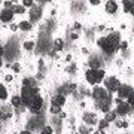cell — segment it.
<instances>
[{"mask_svg":"<svg viewBox=\"0 0 134 134\" xmlns=\"http://www.w3.org/2000/svg\"><path fill=\"white\" fill-rule=\"evenodd\" d=\"M86 82L91 85H97L104 79V70L103 69H88L85 72Z\"/></svg>","mask_w":134,"mask_h":134,"instance_id":"1","label":"cell"},{"mask_svg":"<svg viewBox=\"0 0 134 134\" xmlns=\"http://www.w3.org/2000/svg\"><path fill=\"white\" fill-rule=\"evenodd\" d=\"M21 98H23V103L25 106L29 104L30 101L33 100L36 96H39V90L37 86H29V85H24L23 86V90H21Z\"/></svg>","mask_w":134,"mask_h":134,"instance_id":"2","label":"cell"},{"mask_svg":"<svg viewBox=\"0 0 134 134\" xmlns=\"http://www.w3.org/2000/svg\"><path fill=\"white\" fill-rule=\"evenodd\" d=\"M97 45H98V48H100L103 52H106V54H113L116 51V49L113 48V45L110 43V40H109L107 36L98 39V40H97Z\"/></svg>","mask_w":134,"mask_h":134,"instance_id":"3","label":"cell"},{"mask_svg":"<svg viewBox=\"0 0 134 134\" xmlns=\"http://www.w3.org/2000/svg\"><path fill=\"white\" fill-rule=\"evenodd\" d=\"M27 107H29V110L31 112V113H39V112L42 110V107H43L42 97H40V96H36L33 100H31L29 104H27Z\"/></svg>","mask_w":134,"mask_h":134,"instance_id":"4","label":"cell"},{"mask_svg":"<svg viewBox=\"0 0 134 134\" xmlns=\"http://www.w3.org/2000/svg\"><path fill=\"white\" fill-rule=\"evenodd\" d=\"M104 85H106V90H109L110 92H118V90H119V86L122 85V83H121L115 76H110L104 81Z\"/></svg>","mask_w":134,"mask_h":134,"instance_id":"5","label":"cell"},{"mask_svg":"<svg viewBox=\"0 0 134 134\" xmlns=\"http://www.w3.org/2000/svg\"><path fill=\"white\" fill-rule=\"evenodd\" d=\"M110 104H112V98H110V97L97 100V107H98L101 112H104V113H107V112L110 110Z\"/></svg>","mask_w":134,"mask_h":134,"instance_id":"6","label":"cell"},{"mask_svg":"<svg viewBox=\"0 0 134 134\" xmlns=\"http://www.w3.org/2000/svg\"><path fill=\"white\" fill-rule=\"evenodd\" d=\"M30 21L31 23H36V21H39L40 19V16H42V8L40 6H31L30 8Z\"/></svg>","mask_w":134,"mask_h":134,"instance_id":"7","label":"cell"},{"mask_svg":"<svg viewBox=\"0 0 134 134\" xmlns=\"http://www.w3.org/2000/svg\"><path fill=\"white\" fill-rule=\"evenodd\" d=\"M14 10L9 9V8H3L2 9V12H0V21L2 23H10L12 21V18H14Z\"/></svg>","mask_w":134,"mask_h":134,"instance_id":"8","label":"cell"},{"mask_svg":"<svg viewBox=\"0 0 134 134\" xmlns=\"http://www.w3.org/2000/svg\"><path fill=\"white\" fill-rule=\"evenodd\" d=\"M92 97H94L96 100H101V98L109 97V94H107V90H106V88H101V86H94V90H92Z\"/></svg>","mask_w":134,"mask_h":134,"instance_id":"9","label":"cell"},{"mask_svg":"<svg viewBox=\"0 0 134 134\" xmlns=\"http://www.w3.org/2000/svg\"><path fill=\"white\" fill-rule=\"evenodd\" d=\"M131 92H133L131 86H128V85H121V86H119V90H118V98H121V100H124V98H128Z\"/></svg>","mask_w":134,"mask_h":134,"instance_id":"10","label":"cell"},{"mask_svg":"<svg viewBox=\"0 0 134 134\" xmlns=\"http://www.w3.org/2000/svg\"><path fill=\"white\" fill-rule=\"evenodd\" d=\"M130 109H131V106H130L128 103L119 101V103H118V106H116V113H118V115H121V116H124V115H127V113L130 112Z\"/></svg>","mask_w":134,"mask_h":134,"instance_id":"11","label":"cell"},{"mask_svg":"<svg viewBox=\"0 0 134 134\" xmlns=\"http://www.w3.org/2000/svg\"><path fill=\"white\" fill-rule=\"evenodd\" d=\"M106 12L110 15H113L118 12V5H116V2L113 0H107V3H106Z\"/></svg>","mask_w":134,"mask_h":134,"instance_id":"12","label":"cell"},{"mask_svg":"<svg viewBox=\"0 0 134 134\" xmlns=\"http://www.w3.org/2000/svg\"><path fill=\"white\" fill-rule=\"evenodd\" d=\"M83 122H86V124H90V125H96L98 121H97V116L94 115V113L86 112L85 115H83Z\"/></svg>","mask_w":134,"mask_h":134,"instance_id":"13","label":"cell"},{"mask_svg":"<svg viewBox=\"0 0 134 134\" xmlns=\"http://www.w3.org/2000/svg\"><path fill=\"white\" fill-rule=\"evenodd\" d=\"M52 104L55 106H64V103H66V97L63 96V94H55V96L52 97V101H51Z\"/></svg>","mask_w":134,"mask_h":134,"instance_id":"14","label":"cell"},{"mask_svg":"<svg viewBox=\"0 0 134 134\" xmlns=\"http://www.w3.org/2000/svg\"><path fill=\"white\" fill-rule=\"evenodd\" d=\"M124 10L127 14H134V0H127V2H124Z\"/></svg>","mask_w":134,"mask_h":134,"instance_id":"15","label":"cell"},{"mask_svg":"<svg viewBox=\"0 0 134 134\" xmlns=\"http://www.w3.org/2000/svg\"><path fill=\"white\" fill-rule=\"evenodd\" d=\"M19 30H23V31H29V30H31V27H33V24H31V21H21L18 24Z\"/></svg>","mask_w":134,"mask_h":134,"instance_id":"16","label":"cell"},{"mask_svg":"<svg viewBox=\"0 0 134 134\" xmlns=\"http://www.w3.org/2000/svg\"><path fill=\"white\" fill-rule=\"evenodd\" d=\"M88 64H90V69H100L101 67V61L98 60V58H96V57H92Z\"/></svg>","mask_w":134,"mask_h":134,"instance_id":"17","label":"cell"},{"mask_svg":"<svg viewBox=\"0 0 134 134\" xmlns=\"http://www.w3.org/2000/svg\"><path fill=\"white\" fill-rule=\"evenodd\" d=\"M63 46H64V40L61 37H58L54 40V51H61Z\"/></svg>","mask_w":134,"mask_h":134,"instance_id":"18","label":"cell"},{"mask_svg":"<svg viewBox=\"0 0 134 134\" xmlns=\"http://www.w3.org/2000/svg\"><path fill=\"white\" fill-rule=\"evenodd\" d=\"M23 104H24V103H23L21 96H14L12 97V106H14V107H21Z\"/></svg>","mask_w":134,"mask_h":134,"instance_id":"19","label":"cell"},{"mask_svg":"<svg viewBox=\"0 0 134 134\" xmlns=\"http://www.w3.org/2000/svg\"><path fill=\"white\" fill-rule=\"evenodd\" d=\"M12 10H14L15 14H25V6L23 5H14V8H12Z\"/></svg>","mask_w":134,"mask_h":134,"instance_id":"20","label":"cell"},{"mask_svg":"<svg viewBox=\"0 0 134 134\" xmlns=\"http://www.w3.org/2000/svg\"><path fill=\"white\" fill-rule=\"evenodd\" d=\"M116 115H118V113H116V110H115V112H110V110H109V112L106 113V118H104V119H106V121H107V122L110 124L112 121H115Z\"/></svg>","mask_w":134,"mask_h":134,"instance_id":"21","label":"cell"},{"mask_svg":"<svg viewBox=\"0 0 134 134\" xmlns=\"http://www.w3.org/2000/svg\"><path fill=\"white\" fill-rule=\"evenodd\" d=\"M10 116H12V112L8 107H3L2 109V119H9Z\"/></svg>","mask_w":134,"mask_h":134,"instance_id":"22","label":"cell"},{"mask_svg":"<svg viewBox=\"0 0 134 134\" xmlns=\"http://www.w3.org/2000/svg\"><path fill=\"white\" fill-rule=\"evenodd\" d=\"M49 112H51V113H54V115H60V113H61V106L51 104V107H49Z\"/></svg>","mask_w":134,"mask_h":134,"instance_id":"23","label":"cell"},{"mask_svg":"<svg viewBox=\"0 0 134 134\" xmlns=\"http://www.w3.org/2000/svg\"><path fill=\"white\" fill-rule=\"evenodd\" d=\"M6 98H8V90L0 83V100H6Z\"/></svg>","mask_w":134,"mask_h":134,"instance_id":"24","label":"cell"},{"mask_svg":"<svg viewBox=\"0 0 134 134\" xmlns=\"http://www.w3.org/2000/svg\"><path fill=\"white\" fill-rule=\"evenodd\" d=\"M23 48H24L25 51H31V49L34 48V42H31V40H29V42H24Z\"/></svg>","mask_w":134,"mask_h":134,"instance_id":"25","label":"cell"},{"mask_svg":"<svg viewBox=\"0 0 134 134\" xmlns=\"http://www.w3.org/2000/svg\"><path fill=\"white\" fill-rule=\"evenodd\" d=\"M34 5V0H23V6L25 8H31Z\"/></svg>","mask_w":134,"mask_h":134,"instance_id":"26","label":"cell"},{"mask_svg":"<svg viewBox=\"0 0 134 134\" xmlns=\"http://www.w3.org/2000/svg\"><path fill=\"white\" fill-rule=\"evenodd\" d=\"M128 104L131 106V109H134V91L130 94V97H128Z\"/></svg>","mask_w":134,"mask_h":134,"instance_id":"27","label":"cell"},{"mask_svg":"<svg viewBox=\"0 0 134 134\" xmlns=\"http://www.w3.org/2000/svg\"><path fill=\"white\" fill-rule=\"evenodd\" d=\"M42 134H52V127H43Z\"/></svg>","mask_w":134,"mask_h":134,"instance_id":"28","label":"cell"},{"mask_svg":"<svg viewBox=\"0 0 134 134\" xmlns=\"http://www.w3.org/2000/svg\"><path fill=\"white\" fill-rule=\"evenodd\" d=\"M24 85H29V86H36L33 79H24Z\"/></svg>","mask_w":134,"mask_h":134,"instance_id":"29","label":"cell"},{"mask_svg":"<svg viewBox=\"0 0 134 134\" xmlns=\"http://www.w3.org/2000/svg\"><path fill=\"white\" fill-rule=\"evenodd\" d=\"M107 125H109V122H107V121H101L100 122V130H103V128H106V127H107Z\"/></svg>","mask_w":134,"mask_h":134,"instance_id":"30","label":"cell"},{"mask_svg":"<svg viewBox=\"0 0 134 134\" xmlns=\"http://www.w3.org/2000/svg\"><path fill=\"white\" fill-rule=\"evenodd\" d=\"M127 46H128V43H127V42H121L119 43V48L122 49V51H125V49H127Z\"/></svg>","mask_w":134,"mask_h":134,"instance_id":"31","label":"cell"},{"mask_svg":"<svg viewBox=\"0 0 134 134\" xmlns=\"http://www.w3.org/2000/svg\"><path fill=\"white\" fill-rule=\"evenodd\" d=\"M67 72H69V73H73V72H76V66H75V64H73V66H70L69 69H67Z\"/></svg>","mask_w":134,"mask_h":134,"instance_id":"32","label":"cell"},{"mask_svg":"<svg viewBox=\"0 0 134 134\" xmlns=\"http://www.w3.org/2000/svg\"><path fill=\"white\" fill-rule=\"evenodd\" d=\"M12 70H15V72H19V64H18V63L12 64Z\"/></svg>","mask_w":134,"mask_h":134,"instance_id":"33","label":"cell"},{"mask_svg":"<svg viewBox=\"0 0 134 134\" xmlns=\"http://www.w3.org/2000/svg\"><path fill=\"white\" fill-rule=\"evenodd\" d=\"M90 3L92 6H97V5H100V0H90Z\"/></svg>","mask_w":134,"mask_h":134,"instance_id":"34","label":"cell"},{"mask_svg":"<svg viewBox=\"0 0 134 134\" xmlns=\"http://www.w3.org/2000/svg\"><path fill=\"white\" fill-rule=\"evenodd\" d=\"M5 8H9V9H12V8H14L12 2H6V3H5Z\"/></svg>","mask_w":134,"mask_h":134,"instance_id":"35","label":"cell"},{"mask_svg":"<svg viewBox=\"0 0 134 134\" xmlns=\"http://www.w3.org/2000/svg\"><path fill=\"white\" fill-rule=\"evenodd\" d=\"M18 29H19V27H18L16 24H12V25H10V30H12V31H15V30H18Z\"/></svg>","mask_w":134,"mask_h":134,"instance_id":"36","label":"cell"},{"mask_svg":"<svg viewBox=\"0 0 134 134\" xmlns=\"http://www.w3.org/2000/svg\"><path fill=\"white\" fill-rule=\"evenodd\" d=\"M5 81H6V82H10V81H12V76H10V75H6V76H5Z\"/></svg>","mask_w":134,"mask_h":134,"instance_id":"37","label":"cell"},{"mask_svg":"<svg viewBox=\"0 0 134 134\" xmlns=\"http://www.w3.org/2000/svg\"><path fill=\"white\" fill-rule=\"evenodd\" d=\"M3 52H5V48L0 45V58H2V55H3Z\"/></svg>","mask_w":134,"mask_h":134,"instance_id":"38","label":"cell"},{"mask_svg":"<svg viewBox=\"0 0 134 134\" xmlns=\"http://www.w3.org/2000/svg\"><path fill=\"white\" fill-rule=\"evenodd\" d=\"M94 134H104V131L103 130H97V131H94Z\"/></svg>","mask_w":134,"mask_h":134,"instance_id":"39","label":"cell"},{"mask_svg":"<svg viewBox=\"0 0 134 134\" xmlns=\"http://www.w3.org/2000/svg\"><path fill=\"white\" fill-rule=\"evenodd\" d=\"M75 29L79 30V29H81V24H79V23H75Z\"/></svg>","mask_w":134,"mask_h":134,"instance_id":"40","label":"cell"},{"mask_svg":"<svg viewBox=\"0 0 134 134\" xmlns=\"http://www.w3.org/2000/svg\"><path fill=\"white\" fill-rule=\"evenodd\" d=\"M19 134H33V133H31V131H27V130H25V131H21Z\"/></svg>","mask_w":134,"mask_h":134,"instance_id":"41","label":"cell"},{"mask_svg":"<svg viewBox=\"0 0 134 134\" xmlns=\"http://www.w3.org/2000/svg\"><path fill=\"white\" fill-rule=\"evenodd\" d=\"M3 66V60H2V58H0V67Z\"/></svg>","mask_w":134,"mask_h":134,"instance_id":"42","label":"cell"},{"mask_svg":"<svg viewBox=\"0 0 134 134\" xmlns=\"http://www.w3.org/2000/svg\"><path fill=\"white\" fill-rule=\"evenodd\" d=\"M0 119H2V109H0Z\"/></svg>","mask_w":134,"mask_h":134,"instance_id":"43","label":"cell"},{"mask_svg":"<svg viewBox=\"0 0 134 134\" xmlns=\"http://www.w3.org/2000/svg\"><path fill=\"white\" fill-rule=\"evenodd\" d=\"M43 2H51V0H43Z\"/></svg>","mask_w":134,"mask_h":134,"instance_id":"44","label":"cell"},{"mask_svg":"<svg viewBox=\"0 0 134 134\" xmlns=\"http://www.w3.org/2000/svg\"><path fill=\"white\" fill-rule=\"evenodd\" d=\"M124 2H127V0H122V3H124Z\"/></svg>","mask_w":134,"mask_h":134,"instance_id":"45","label":"cell"}]
</instances>
